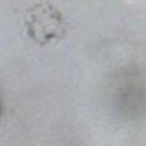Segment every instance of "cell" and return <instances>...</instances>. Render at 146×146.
<instances>
[{
	"mask_svg": "<svg viewBox=\"0 0 146 146\" xmlns=\"http://www.w3.org/2000/svg\"><path fill=\"white\" fill-rule=\"evenodd\" d=\"M24 21L29 36L40 45L57 41L65 35V21L60 11L50 2H38L31 5Z\"/></svg>",
	"mask_w": 146,
	"mask_h": 146,
	"instance_id": "1",
	"label": "cell"
},
{
	"mask_svg": "<svg viewBox=\"0 0 146 146\" xmlns=\"http://www.w3.org/2000/svg\"><path fill=\"white\" fill-rule=\"evenodd\" d=\"M0 115H2V108H0Z\"/></svg>",
	"mask_w": 146,
	"mask_h": 146,
	"instance_id": "2",
	"label": "cell"
}]
</instances>
